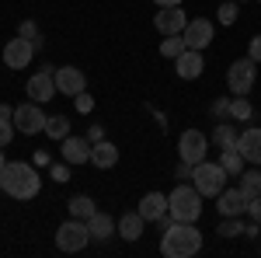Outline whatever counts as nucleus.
<instances>
[{
    "instance_id": "c85d7f7f",
    "label": "nucleus",
    "mask_w": 261,
    "mask_h": 258,
    "mask_svg": "<svg viewBox=\"0 0 261 258\" xmlns=\"http://www.w3.org/2000/svg\"><path fill=\"white\" fill-rule=\"evenodd\" d=\"M220 238H241L244 234V223H241V217H223V223H220V230H216Z\"/></svg>"
},
{
    "instance_id": "f3484780",
    "label": "nucleus",
    "mask_w": 261,
    "mask_h": 258,
    "mask_svg": "<svg viewBox=\"0 0 261 258\" xmlns=\"http://www.w3.org/2000/svg\"><path fill=\"white\" fill-rule=\"evenodd\" d=\"M216 209H220V217H244L247 213V199H244L241 189H223L216 196Z\"/></svg>"
},
{
    "instance_id": "aec40b11",
    "label": "nucleus",
    "mask_w": 261,
    "mask_h": 258,
    "mask_svg": "<svg viewBox=\"0 0 261 258\" xmlns=\"http://www.w3.org/2000/svg\"><path fill=\"white\" fill-rule=\"evenodd\" d=\"M143 227H146V220L140 217V209H136V213H122V217L115 220V234H122V241H140Z\"/></svg>"
},
{
    "instance_id": "393cba45",
    "label": "nucleus",
    "mask_w": 261,
    "mask_h": 258,
    "mask_svg": "<svg viewBox=\"0 0 261 258\" xmlns=\"http://www.w3.org/2000/svg\"><path fill=\"white\" fill-rule=\"evenodd\" d=\"M66 206H70V217H77V220H87V217L98 213V206H94V199H91V196H73Z\"/></svg>"
},
{
    "instance_id": "7c9ffc66",
    "label": "nucleus",
    "mask_w": 261,
    "mask_h": 258,
    "mask_svg": "<svg viewBox=\"0 0 261 258\" xmlns=\"http://www.w3.org/2000/svg\"><path fill=\"white\" fill-rule=\"evenodd\" d=\"M237 14H241V7H237V4H220V7H216L220 25H233V21H237Z\"/></svg>"
},
{
    "instance_id": "e433bc0d",
    "label": "nucleus",
    "mask_w": 261,
    "mask_h": 258,
    "mask_svg": "<svg viewBox=\"0 0 261 258\" xmlns=\"http://www.w3.org/2000/svg\"><path fill=\"white\" fill-rule=\"evenodd\" d=\"M87 139H91V143L105 139V129H101V126H91V129H87Z\"/></svg>"
},
{
    "instance_id": "f704fd0d",
    "label": "nucleus",
    "mask_w": 261,
    "mask_h": 258,
    "mask_svg": "<svg viewBox=\"0 0 261 258\" xmlns=\"http://www.w3.org/2000/svg\"><path fill=\"white\" fill-rule=\"evenodd\" d=\"M247 56H251L254 63H261V35H254V39H251V45H247Z\"/></svg>"
},
{
    "instance_id": "58836bf2",
    "label": "nucleus",
    "mask_w": 261,
    "mask_h": 258,
    "mask_svg": "<svg viewBox=\"0 0 261 258\" xmlns=\"http://www.w3.org/2000/svg\"><path fill=\"white\" fill-rule=\"evenodd\" d=\"M0 119H14V108L11 105H0Z\"/></svg>"
},
{
    "instance_id": "1a4fd4ad",
    "label": "nucleus",
    "mask_w": 261,
    "mask_h": 258,
    "mask_svg": "<svg viewBox=\"0 0 261 258\" xmlns=\"http://www.w3.org/2000/svg\"><path fill=\"white\" fill-rule=\"evenodd\" d=\"M53 77H56V91L66 95V98H77L87 87V74H84L81 66H56Z\"/></svg>"
},
{
    "instance_id": "423d86ee",
    "label": "nucleus",
    "mask_w": 261,
    "mask_h": 258,
    "mask_svg": "<svg viewBox=\"0 0 261 258\" xmlns=\"http://www.w3.org/2000/svg\"><path fill=\"white\" fill-rule=\"evenodd\" d=\"M254 80H258V63L251 60V56L230 63V70H226V87H230L233 98H237V95H251V91H254Z\"/></svg>"
},
{
    "instance_id": "2f4dec72",
    "label": "nucleus",
    "mask_w": 261,
    "mask_h": 258,
    "mask_svg": "<svg viewBox=\"0 0 261 258\" xmlns=\"http://www.w3.org/2000/svg\"><path fill=\"white\" fill-rule=\"evenodd\" d=\"M14 133H18L14 129V119H0V147H7L14 139Z\"/></svg>"
},
{
    "instance_id": "412c9836",
    "label": "nucleus",
    "mask_w": 261,
    "mask_h": 258,
    "mask_svg": "<svg viewBox=\"0 0 261 258\" xmlns=\"http://www.w3.org/2000/svg\"><path fill=\"white\" fill-rule=\"evenodd\" d=\"M87 230H91V241H108L115 234V217H108V213H94V217H87Z\"/></svg>"
},
{
    "instance_id": "4468645a",
    "label": "nucleus",
    "mask_w": 261,
    "mask_h": 258,
    "mask_svg": "<svg viewBox=\"0 0 261 258\" xmlns=\"http://www.w3.org/2000/svg\"><path fill=\"white\" fill-rule=\"evenodd\" d=\"M60 157L66 160V164H91V139L87 136L60 139Z\"/></svg>"
},
{
    "instance_id": "0eeeda50",
    "label": "nucleus",
    "mask_w": 261,
    "mask_h": 258,
    "mask_svg": "<svg viewBox=\"0 0 261 258\" xmlns=\"http://www.w3.org/2000/svg\"><path fill=\"white\" fill-rule=\"evenodd\" d=\"M45 112H42L39 101H24L14 108V129L24 133V136H35V133H45Z\"/></svg>"
},
{
    "instance_id": "b1692460",
    "label": "nucleus",
    "mask_w": 261,
    "mask_h": 258,
    "mask_svg": "<svg viewBox=\"0 0 261 258\" xmlns=\"http://www.w3.org/2000/svg\"><path fill=\"white\" fill-rule=\"evenodd\" d=\"M244 192V199L251 202V199H261V171H241V185H237Z\"/></svg>"
},
{
    "instance_id": "9d476101",
    "label": "nucleus",
    "mask_w": 261,
    "mask_h": 258,
    "mask_svg": "<svg viewBox=\"0 0 261 258\" xmlns=\"http://www.w3.org/2000/svg\"><path fill=\"white\" fill-rule=\"evenodd\" d=\"M24 95H28V101H39V105H45V101L56 98L60 91H56V77H53V70H39L35 77H28Z\"/></svg>"
},
{
    "instance_id": "9b49d317",
    "label": "nucleus",
    "mask_w": 261,
    "mask_h": 258,
    "mask_svg": "<svg viewBox=\"0 0 261 258\" xmlns=\"http://www.w3.org/2000/svg\"><path fill=\"white\" fill-rule=\"evenodd\" d=\"M181 39H185V45L188 49H209V42H213V21L205 18H188V25H185V32H181Z\"/></svg>"
},
{
    "instance_id": "5701e85b",
    "label": "nucleus",
    "mask_w": 261,
    "mask_h": 258,
    "mask_svg": "<svg viewBox=\"0 0 261 258\" xmlns=\"http://www.w3.org/2000/svg\"><path fill=\"white\" fill-rule=\"evenodd\" d=\"M220 164H223V171L230 175V178H241V171H244V154L237 150V147H226V150H220Z\"/></svg>"
},
{
    "instance_id": "72a5a7b5",
    "label": "nucleus",
    "mask_w": 261,
    "mask_h": 258,
    "mask_svg": "<svg viewBox=\"0 0 261 258\" xmlns=\"http://www.w3.org/2000/svg\"><path fill=\"white\" fill-rule=\"evenodd\" d=\"M213 119H230V98H220V101H213Z\"/></svg>"
},
{
    "instance_id": "cd10ccee",
    "label": "nucleus",
    "mask_w": 261,
    "mask_h": 258,
    "mask_svg": "<svg viewBox=\"0 0 261 258\" xmlns=\"http://www.w3.org/2000/svg\"><path fill=\"white\" fill-rule=\"evenodd\" d=\"M185 49H188V45H185L181 35H167V39L161 42V56H164V60H178Z\"/></svg>"
},
{
    "instance_id": "a211bd4d",
    "label": "nucleus",
    "mask_w": 261,
    "mask_h": 258,
    "mask_svg": "<svg viewBox=\"0 0 261 258\" xmlns=\"http://www.w3.org/2000/svg\"><path fill=\"white\" fill-rule=\"evenodd\" d=\"M167 196L164 192H146V196L140 199V217L146 220V223H157L161 217H167Z\"/></svg>"
},
{
    "instance_id": "a19ab883",
    "label": "nucleus",
    "mask_w": 261,
    "mask_h": 258,
    "mask_svg": "<svg viewBox=\"0 0 261 258\" xmlns=\"http://www.w3.org/2000/svg\"><path fill=\"white\" fill-rule=\"evenodd\" d=\"M4 164H7V157H4V147H0V168H4Z\"/></svg>"
},
{
    "instance_id": "a878e982",
    "label": "nucleus",
    "mask_w": 261,
    "mask_h": 258,
    "mask_svg": "<svg viewBox=\"0 0 261 258\" xmlns=\"http://www.w3.org/2000/svg\"><path fill=\"white\" fill-rule=\"evenodd\" d=\"M251 115H254V108H251V101H247V95H230V119L237 122H251Z\"/></svg>"
},
{
    "instance_id": "6ab92c4d",
    "label": "nucleus",
    "mask_w": 261,
    "mask_h": 258,
    "mask_svg": "<svg viewBox=\"0 0 261 258\" xmlns=\"http://www.w3.org/2000/svg\"><path fill=\"white\" fill-rule=\"evenodd\" d=\"M91 164H94V168H101V171L115 168V164H119V147H115V143H108V139L91 143Z\"/></svg>"
},
{
    "instance_id": "6e6552de",
    "label": "nucleus",
    "mask_w": 261,
    "mask_h": 258,
    "mask_svg": "<svg viewBox=\"0 0 261 258\" xmlns=\"http://www.w3.org/2000/svg\"><path fill=\"white\" fill-rule=\"evenodd\" d=\"M205 150H209V136L202 129H185L178 136V157L185 164H199L205 160Z\"/></svg>"
},
{
    "instance_id": "dca6fc26",
    "label": "nucleus",
    "mask_w": 261,
    "mask_h": 258,
    "mask_svg": "<svg viewBox=\"0 0 261 258\" xmlns=\"http://www.w3.org/2000/svg\"><path fill=\"white\" fill-rule=\"evenodd\" d=\"M174 70H178L181 80H199L202 70H205V60H202L199 49H185L178 60H174Z\"/></svg>"
},
{
    "instance_id": "39448f33",
    "label": "nucleus",
    "mask_w": 261,
    "mask_h": 258,
    "mask_svg": "<svg viewBox=\"0 0 261 258\" xmlns=\"http://www.w3.org/2000/svg\"><path fill=\"white\" fill-rule=\"evenodd\" d=\"M91 244V230H87V220H77L70 217L66 223H60V230H56V248L66 251V255H77Z\"/></svg>"
},
{
    "instance_id": "20e7f679",
    "label": "nucleus",
    "mask_w": 261,
    "mask_h": 258,
    "mask_svg": "<svg viewBox=\"0 0 261 258\" xmlns=\"http://www.w3.org/2000/svg\"><path fill=\"white\" fill-rule=\"evenodd\" d=\"M226 171H223L220 160H199V164H192V185L202 192V199H216L226 189Z\"/></svg>"
},
{
    "instance_id": "ea45409f",
    "label": "nucleus",
    "mask_w": 261,
    "mask_h": 258,
    "mask_svg": "<svg viewBox=\"0 0 261 258\" xmlns=\"http://www.w3.org/2000/svg\"><path fill=\"white\" fill-rule=\"evenodd\" d=\"M157 7H181V0H153Z\"/></svg>"
},
{
    "instance_id": "7ed1b4c3",
    "label": "nucleus",
    "mask_w": 261,
    "mask_h": 258,
    "mask_svg": "<svg viewBox=\"0 0 261 258\" xmlns=\"http://www.w3.org/2000/svg\"><path fill=\"white\" fill-rule=\"evenodd\" d=\"M167 213L178 220V223H195V220L202 217V192L195 189V185H185V181H178V189L167 196Z\"/></svg>"
},
{
    "instance_id": "c9c22d12",
    "label": "nucleus",
    "mask_w": 261,
    "mask_h": 258,
    "mask_svg": "<svg viewBox=\"0 0 261 258\" xmlns=\"http://www.w3.org/2000/svg\"><path fill=\"white\" fill-rule=\"evenodd\" d=\"M247 217L254 220V223H261V199H251L247 202Z\"/></svg>"
},
{
    "instance_id": "2eb2a0df",
    "label": "nucleus",
    "mask_w": 261,
    "mask_h": 258,
    "mask_svg": "<svg viewBox=\"0 0 261 258\" xmlns=\"http://www.w3.org/2000/svg\"><path fill=\"white\" fill-rule=\"evenodd\" d=\"M237 150L244 154L247 164H261V126H247V129H241Z\"/></svg>"
},
{
    "instance_id": "ddd939ff",
    "label": "nucleus",
    "mask_w": 261,
    "mask_h": 258,
    "mask_svg": "<svg viewBox=\"0 0 261 258\" xmlns=\"http://www.w3.org/2000/svg\"><path fill=\"white\" fill-rule=\"evenodd\" d=\"M185 25H188V14H185L181 7H161V11L153 14V28H157L161 35H181Z\"/></svg>"
},
{
    "instance_id": "f8f14e48",
    "label": "nucleus",
    "mask_w": 261,
    "mask_h": 258,
    "mask_svg": "<svg viewBox=\"0 0 261 258\" xmlns=\"http://www.w3.org/2000/svg\"><path fill=\"white\" fill-rule=\"evenodd\" d=\"M32 56H35V45L28 39H11L4 45V66H11V70H24V66H32Z\"/></svg>"
},
{
    "instance_id": "4be33fe9",
    "label": "nucleus",
    "mask_w": 261,
    "mask_h": 258,
    "mask_svg": "<svg viewBox=\"0 0 261 258\" xmlns=\"http://www.w3.org/2000/svg\"><path fill=\"white\" fill-rule=\"evenodd\" d=\"M237 129H233V119H223L216 122V129H213V136H209V143H216L220 150H226V147H237Z\"/></svg>"
},
{
    "instance_id": "79ce46f5",
    "label": "nucleus",
    "mask_w": 261,
    "mask_h": 258,
    "mask_svg": "<svg viewBox=\"0 0 261 258\" xmlns=\"http://www.w3.org/2000/svg\"><path fill=\"white\" fill-rule=\"evenodd\" d=\"M0 192H4V189H0Z\"/></svg>"
},
{
    "instance_id": "bb28decb",
    "label": "nucleus",
    "mask_w": 261,
    "mask_h": 258,
    "mask_svg": "<svg viewBox=\"0 0 261 258\" xmlns=\"http://www.w3.org/2000/svg\"><path fill=\"white\" fill-rule=\"evenodd\" d=\"M45 136L49 139H66L70 136V122H66V115H49V119H45Z\"/></svg>"
},
{
    "instance_id": "473e14b6",
    "label": "nucleus",
    "mask_w": 261,
    "mask_h": 258,
    "mask_svg": "<svg viewBox=\"0 0 261 258\" xmlns=\"http://www.w3.org/2000/svg\"><path fill=\"white\" fill-rule=\"evenodd\" d=\"M49 178L53 181H70V164H66V160H63V164H53V168H49Z\"/></svg>"
},
{
    "instance_id": "f03ea898",
    "label": "nucleus",
    "mask_w": 261,
    "mask_h": 258,
    "mask_svg": "<svg viewBox=\"0 0 261 258\" xmlns=\"http://www.w3.org/2000/svg\"><path fill=\"white\" fill-rule=\"evenodd\" d=\"M202 251V230L195 223H171L161 234V255L164 258H192Z\"/></svg>"
},
{
    "instance_id": "4c0bfd02",
    "label": "nucleus",
    "mask_w": 261,
    "mask_h": 258,
    "mask_svg": "<svg viewBox=\"0 0 261 258\" xmlns=\"http://www.w3.org/2000/svg\"><path fill=\"white\" fill-rule=\"evenodd\" d=\"M77 108H81V112H91V98H87V95H77Z\"/></svg>"
},
{
    "instance_id": "f257e3e1",
    "label": "nucleus",
    "mask_w": 261,
    "mask_h": 258,
    "mask_svg": "<svg viewBox=\"0 0 261 258\" xmlns=\"http://www.w3.org/2000/svg\"><path fill=\"white\" fill-rule=\"evenodd\" d=\"M0 189H4L11 199H21V202L35 199L42 192L39 168L28 164V160H7V164L0 168Z\"/></svg>"
},
{
    "instance_id": "c756f323",
    "label": "nucleus",
    "mask_w": 261,
    "mask_h": 258,
    "mask_svg": "<svg viewBox=\"0 0 261 258\" xmlns=\"http://www.w3.org/2000/svg\"><path fill=\"white\" fill-rule=\"evenodd\" d=\"M18 35H21V39H28V42H32V45H35V49H39V45H42V35H39V25H35V21H21Z\"/></svg>"
}]
</instances>
